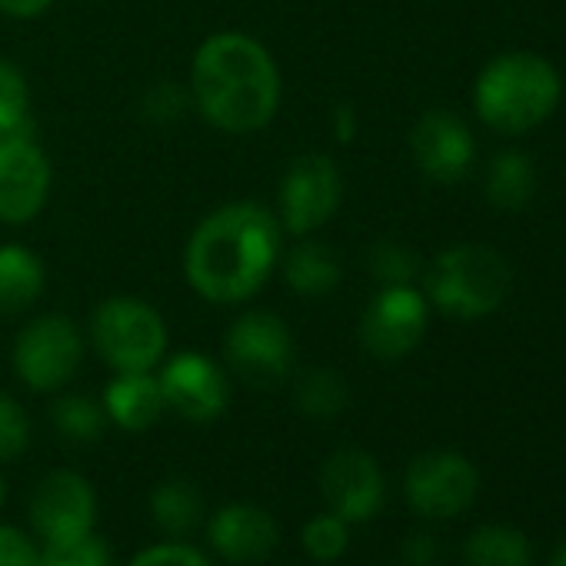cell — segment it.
Masks as SVG:
<instances>
[{
    "instance_id": "6",
    "label": "cell",
    "mask_w": 566,
    "mask_h": 566,
    "mask_svg": "<svg viewBox=\"0 0 566 566\" xmlns=\"http://www.w3.org/2000/svg\"><path fill=\"white\" fill-rule=\"evenodd\" d=\"M223 354L230 370L253 390H270L287 380L294 370V337L287 324L266 311L243 314L230 327Z\"/></svg>"
},
{
    "instance_id": "21",
    "label": "cell",
    "mask_w": 566,
    "mask_h": 566,
    "mask_svg": "<svg viewBox=\"0 0 566 566\" xmlns=\"http://www.w3.org/2000/svg\"><path fill=\"white\" fill-rule=\"evenodd\" d=\"M150 516L167 536H190L203 520V496L187 480H167L150 496Z\"/></svg>"
},
{
    "instance_id": "11",
    "label": "cell",
    "mask_w": 566,
    "mask_h": 566,
    "mask_svg": "<svg viewBox=\"0 0 566 566\" xmlns=\"http://www.w3.org/2000/svg\"><path fill=\"white\" fill-rule=\"evenodd\" d=\"M31 526L51 543L64 536H77L94 530L97 496L94 486L74 470H51L31 493L28 503Z\"/></svg>"
},
{
    "instance_id": "22",
    "label": "cell",
    "mask_w": 566,
    "mask_h": 566,
    "mask_svg": "<svg viewBox=\"0 0 566 566\" xmlns=\"http://www.w3.org/2000/svg\"><path fill=\"white\" fill-rule=\"evenodd\" d=\"M530 539L510 526H480L463 543V566H530Z\"/></svg>"
},
{
    "instance_id": "15",
    "label": "cell",
    "mask_w": 566,
    "mask_h": 566,
    "mask_svg": "<svg viewBox=\"0 0 566 566\" xmlns=\"http://www.w3.org/2000/svg\"><path fill=\"white\" fill-rule=\"evenodd\" d=\"M410 150L417 167L437 180V184H453L460 180L470 164H473V137L463 127V120H457L447 111H430L417 120L413 134H410Z\"/></svg>"
},
{
    "instance_id": "31",
    "label": "cell",
    "mask_w": 566,
    "mask_h": 566,
    "mask_svg": "<svg viewBox=\"0 0 566 566\" xmlns=\"http://www.w3.org/2000/svg\"><path fill=\"white\" fill-rule=\"evenodd\" d=\"M0 566H41V549L28 533L0 526Z\"/></svg>"
},
{
    "instance_id": "28",
    "label": "cell",
    "mask_w": 566,
    "mask_h": 566,
    "mask_svg": "<svg viewBox=\"0 0 566 566\" xmlns=\"http://www.w3.org/2000/svg\"><path fill=\"white\" fill-rule=\"evenodd\" d=\"M28 440H31L28 413L21 410L18 400L0 394V463L18 460L28 450Z\"/></svg>"
},
{
    "instance_id": "10",
    "label": "cell",
    "mask_w": 566,
    "mask_h": 566,
    "mask_svg": "<svg viewBox=\"0 0 566 566\" xmlns=\"http://www.w3.org/2000/svg\"><path fill=\"white\" fill-rule=\"evenodd\" d=\"M427 331V301L410 287V283H394L384 287L360 321L364 347L380 360L407 357Z\"/></svg>"
},
{
    "instance_id": "18",
    "label": "cell",
    "mask_w": 566,
    "mask_h": 566,
    "mask_svg": "<svg viewBox=\"0 0 566 566\" xmlns=\"http://www.w3.org/2000/svg\"><path fill=\"white\" fill-rule=\"evenodd\" d=\"M44 291V263L28 247H0V314L28 311Z\"/></svg>"
},
{
    "instance_id": "25",
    "label": "cell",
    "mask_w": 566,
    "mask_h": 566,
    "mask_svg": "<svg viewBox=\"0 0 566 566\" xmlns=\"http://www.w3.org/2000/svg\"><path fill=\"white\" fill-rule=\"evenodd\" d=\"M51 420L61 437L74 443H94L107 427V410L91 397H61L51 410Z\"/></svg>"
},
{
    "instance_id": "9",
    "label": "cell",
    "mask_w": 566,
    "mask_h": 566,
    "mask_svg": "<svg viewBox=\"0 0 566 566\" xmlns=\"http://www.w3.org/2000/svg\"><path fill=\"white\" fill-rule=\"evenodd\" d=\"M476 470L467 457L433 450L410 463L407 470V500L420 516L443 520L463 513L476 496Z\"/></svg>"
},
{
    "instance_id": "29",
    "label": "cell",
    "mask_w": 566,
    "mask_h": 566,
    "mask_svg": "<svg viewBox=\"0 0 566 566\" xmlns=\"http://www.w3.org/2000/svg\"><path fill=\"white\" fill-rule=\"evenodd\" d=\"M370 270H374V276H380L387 283V287H394V283H410L413 280V273L420 270V260L407 247L384 240L370 253Z\"/></svg>"
},
{
    "instance_id": "16",
    "label": "cell",
    "mask_w": 566,
    "mask_h": 566,
    "mask_svg": "<svg viewBox=\"0 0 566 566\" xmlns=\"http://www.w3.org/2000/svg\"><path fill=\"white\" fill-rule=\"evenodd\" d=\"M207 536H210V546L217 549V556H223L230 563H260L280 543L276 520L266 510L250 506V503L223 506L210 520Z\"/></svg>"
},
{
    "instance_id": "4",
    "label": "cell",
    "mask_w": 566,
    "mask_h": 566,
    "mask_svg": "<svg viewBox=\"0 0 566 566\" xmlns=\"http://www.w3.org/2000/svg\"><path fill=\"white\" fill-rule=\"evenodd\" d=\"M427 294L437 311L457 321H476L493 314L510 294V263L480 243H460L443 250L430 273Z\"/></svg>"
},
{
    "instance_id": "33",
    "label": "cell",
    "mask_w": 566,
    "mask_h": 566,
    "mask_svg": "<svg viewBox=\"0 0 566 566\" xmlns=\"http://www.w3.org/2000/svg\"><path fill=\"white\" fill-rule=\"evenodd\" d=\"M51 4H54V0H0V11L11 14V18H38Z\"/></svg>"
},
{
    "instance_id": "8",
    "label": "cell",
    "mask_w": 566,
    "mask_h": 566,
    "mask_svg": "<svg viewBox=\"0 0 566 566\" xmlns=\"http://www.w3.org/2000/svg\"><path fill=\"white\" fill-rule=\"evenodd\" d=\"M344 197V177L327 154H304L291 164L280 184V217L291 233H311L324 227Z\"/></svg>"
},
{
    "instance_id": "2",
    "label": "cell",
    "mask_w": 566,
    "mask_h": 566,
    "mask_svg": "<svg viewBox=\"0 0 566 566\" xmlns=\"http://www.w3.org/2000/svg\"><path fill=\"white\" fill-rule=\"evenodd\" d=\"M197 111L227 134H250L280 107V71L263 44L247 34H213L200 44L190 71Z\"/></svg>"
},
{
    "instance_id": "24",
    "label": "cell",
    "mask_w": 566,
    "mask_h": 566,
    "mask_svg": "<svg viewBox=\"0 0 566 566\" xmlns=\"http://www.w3.org/2000/svg\"><path fill=\"white\" fill-rule=\"evenodd\" d=\"M34 120H31V91L24 74L0 61V140H14V137H31Z\"/></svg>"
},
{
    "instance_id": "17",
    "label": "cell",
    "mask_w": 566,
    "mask_h": 566,
    "mask_svg": "<svg viewBox=\"0 0 566 566\" xmlns=\"http://www.w3.org/2000/svg\"><path fill=\"white\" fill-rule=\"evenodd\" d=\"M164 390L160 380L150 374H120L117 380L107 384L104 394V410L107 417L130 433H140L154 427L164 413Z\"/></svg>"
},
{
    "instance_id": "5",
    "label": "cell",
    "mask_w": 566,
    "mask_h": 566,
    "mask_svg": "<svg viewBox=\"0 0 566 566\" xmlns=\"http://www.w3.org/2000/svg\"><path fill=\"white\" fill-rule=\"evenodd\" d=\"M94 350L117 374H150L167 350L164 317L134 297H111L91 321Z\"/></svg>"
},
{
    "instance_id": "13",
    "label": "cell",
    "mask_w": 566,
    "mask_h": 566,
    "mask_svg": "<svg viewBox=\"0 0 566 566\" xmlns=\"http://www.w3.org/2000/svg\"><path fill=\"white\" fill-rule=\"evenodd\" d=\"M321 493L331 513L344 516L347 523H364L384 506L380 463L364 450L344 447L321 467Z\"/></svg>"
},
{
    "instance_id": "3",
    "label": "cell",
    "mask_w": 566,
    "mask_h": 566,
    "mask_svg": "<svg viewBox=\"0 0 566 566\" xmlns=\"http://www.w3.org/2000/svg\"><path fill=\"white\" fill-rule=\"evenodd\" d=\"M473 101L486 127L523 134L556 111L559 74L536 54H503L483 67Z\"/></svg>"
},
{
    "instance_id": "1",
    "label": "cell",
    "mask_w": 566,
    "mask_h": 566,
    "mask_svg": "<svg viewBox=\"0 0 566 566\" xmlns=\"http://www.w3.org/2000/svg\"><path fill=\"white\" fill-rule=\"evenodd\" d=\"M280 253V223L260 203H227L190 237L184 270L190 287L210 304L250 301Z\"/></svg>"
},
{
    "instance_id": "20",
    "label": "cell",
    "mask_w": 566,
    "mask_h": 566,
    "mask_svg": "<svg viewBox=\"0 0 566 566\" xmlns=\"http://www.w3.org/2000/svg\"><path fill=\"white\" fill-rule=\"evenodd\" d=\"M283 273H287V283L297 294L324 297L340 283V260L331 247L307 240L287 253V266H283Z\"/></svg>"
},
{
    "instance_id": "23",
    "label": "cell",
    "mask_w": 566,
    "mask_h": 566,
    "mask_svg": "<svg viewBox=\"0 0 566 566\" xmlns=\"http://www.w3.org/2000/svg\"><path fill=\"white\" fill-rule=\"evenodd\" d=\"M294 400L307 417L331 420L347 407L350 390H347V384H344V377L337 370H307V374L297 377Z\"/></svg>"
},
{
    "instance_id": "12",
    "label": "cell",
    "mask_w": 566,
    "mask_h": 566,
    "mask_svg": "<svg viewBox=\"0 0 566 566\" xmlns=\"http://www.w3.org/2000/svg\"><path fill=\"white\" fill-rule=\"evenodd\" d=\"M51 190V164L31 137L0 140V223H28Z\"/></svg>"
},
{
    "instance_id": "26",
    "label": "cell",
    "mask_w": 566,
    "mask_h": 566,
    "mask_svg": "<svg viewBox=\"0 0 566 566\" xmlns=\"http://www.w3.org/2000/svg\"><path fill=\"white\" fill-rule=\"evenodd\" d=\"M41 566H111V549L94 530L51 539L41 553Z\"/></svg>"
},
{
    "instance_id": "35",
    "label": "cell",
    "mask_w": 566,
    "mask_h": 566,
    "mask_svg": "<svg viewBox=\"0 0 566 566\" xmlns=\"http://www.w3.org/2000/svg\"><path fill=\"white\" fill-rule=\"evenodd\" d=\"M4 500H8V483H4V476H0V506H4Z\"/></svg>"
},
{
    "instance_id": "30",
    "label": "cell",
    "mask_w": 566,
    "mask_h": 566,
    "mask_svg": "<svg viewBox=\"0 0 566 566\" xmlns=\"http://www.w3.org/2000/svg\"><path fill=\"white\" fill-rule=\"evenodd\" d=\"M130 566H210V559L187 543H157L134 556Z\"/></svg>"
},
{
    "instance_id": "34",
    "label": "cell",
    "mask_w": 566,
    "mask_h": 566,
    "mask_svg": "<svg viewBox=\"0 0 566 566\" xmlns=\"http://www.w3.org/2000/svg\"><path fill=\"white\" fill-rule=\"evenodd\" d=\"M549 566H566V543H559V549L553 553V563Z\"/></svg>"
},
{
    "instance_id": "14",
    "label": "cell",
    "mask_w": 566,
    "mask_h": 566,
    "mask_svg": "<svg viewBox=\"0 0 566 566\" xmlns=\"http://www.w3.org/2000/svg\"><path fill=\"white\" fill-rule=\"evenodd\" d=\"M157 380L164 390V403L190 423L217 420L230 400L227 377L203 354H177Z\"/></svg>"
},
{
    "instance_id": "7",
    "label": "cell",
    "mask_w": 566,
    "mask_h": 566,
    "mask_svg": "<svg viewBox=\"0 0 566 566\" xmlns=\"http://www.w3.org/2000/svg\"><path fill=\"white\" fill-rule=\"evenodd\" d=\"M84 360V337L77 324L64 314H51L21 331L14 347L18 377L41 394L61 390L74 380Z\"/></svg>"
},
{
    "instance_id": "32",
    "label": "cell",
    "mask_w": 566,
    "mask_h": 566,
    "mask_svg": "<svg viewBox=\"0 0 566 566\" xmlns=\"http://www.w3.org/2000/svg\"><path fill=\"white\" fill-rule=\"evenodd\" d=\"M400 556L407 566H433L437 563V539L430 533H413L400 546Z\"/></svg>"
},
{
    "instance_id": "19",
    "label": "cell",
    "mask_w": 566,
    "mask_h": 566,
    "mask_svg": "<svg viewBox=\"0 0 566 566\" xmlns=\"http://www.w3.org/2000/svg\"><path fill=\"white\" fill-rule=\"evenodd\" d=\"M486 200L500 210H523L533 200L536 190V170L526 154L520 150H503L486 164Z\"/></svg>"
},
{
    "instance_id": "27",
    "label": "cell",
    "mask_w": 566,
    "mask_h": 566,
    "mask_svg": "<svg viewBox=\"0 0 566 566\" xmlns=\"http://www.w3.org/2000/svg\"><path fill=\"white\" fill-rule=\"evenodd\" d=\"M347 543H350V526H347V520L337 516V513H317V516H311V523L304 526V549H307L314 559H321V563L340 559L344 549H347Z\"/></svg>"
}]
</instances>
